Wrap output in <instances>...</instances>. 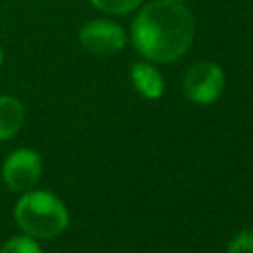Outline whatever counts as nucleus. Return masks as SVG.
Masks as SVG:
<instances>
[{
	"mask_svg": "<svg viewBox=\"0 0 253 253\" xmlns=\"http://www.w3.org/2000/svg\"><path fill=\"white\" fill-rule=\"evenodd\" d=\"M196 22L192 12L174 0H156L140 8L130 26V40L150 61L170 63L192 45Z\"/></svg>",
	"mask_w": 253,
	"mask_h": 253,
	"instance_id": "obj_1",
	"label": "nucleus"
},
{
	"mask_svg": "<svg viewBox=\"0 0 253 253\" xmlns=\"http://www.w3.org/2000/svg\"><path fill=\"white\" fill-rule=\"evenodd\" d=\"M16 221L34 239L57 237L69 221L63 202L49 192H26L16 204Z\"/></svg>",
	"mask_w": 253,
	"mask_h": 253,
	"instance_id": "obj_2",
	"label": "nucleus"
},
{
	"mask_svg": "<svg viewBox=\"0 0 253 253\" xmlns=\"http://www.w3.org/2000/svg\"><path fill=\"white\" fill-rule=\"evenodd\" d=\"M223 87H225L223 69L213 61H200L192 65L182 79V89L186 97L198 105L213 103L223 93Z\"/></svg>",
	"mask_w": 253,
	"mask_h": 253,
	"instance_id": "obj_3",
	"label": "nucleus"
},
{
	"mask_svg": "<svg viewBox=\"0 0 253 253\" xmlns=\"http://www.w3.org/2000/svg\"><path fill=\"white\" fill-rule=\"evenodd\" d=\"M79 42L95 55H113L125 47L126 34L111 20H91L79 30Z\"/></svg>",
	"mask_w": 253,
	"mask_h": 253,
	"instance_id": "obj_4",
	"label": "nucleus"
},
{
	"mask_svg": "<svg viewBox=\"0 0 253 253\" xmlns=\"http://www.w3.org/2000/svg\"><path fill=\"white\" fill-rule=\"evenodd\" d=\"M42 174V160L40 156L30 148L14 150L2 166V178L4 184L14 192H26L30 190Z\"/></svg>",
	"mask_w": 253,
	"mask_h": 253,
	"instance_id": "obj_5",
	"label": "nucleus"
},
{
	"mask_svg": "<svg viewBox=\"0 0 253 253\" xmlns=\"http://www.w3.org/2000/svg\"><path fill=\"white\" fill-rule=\"evenodd\" d=\"M130 79L136 91L146 99H158L164 91V79L160 71L146 61H138L130 67Z\"/></svg>",
	"mask_w": 253,
	"mask_h": 253,
	"instance_id": "obj_6",
	"label": "nucleus"
},
{
	"mask_svg": "<svg viewBox=\"0 0 253 253\" xmlns=\"http://www.w3.org/2000/svg\"><path fill=\"white\" fill-rule=\"evenodd\" d=\"M24 123V107L16 97L0 95V138L14 136Z\"/></svg>",
	"mask_w": 253,
	"mask_h": 253,
	"instance_id": "obj_7",
	"label": "nucleus"
},
{
	"mask_svg": "<svg viewBox=\"0 0 253 253\" xmlns=\"http://www.w3.org/2000/svg\"><path fill=\"white\" fill-rule=\"evenodd\" d=\"M0 253H42V249H40V245L36 243L34 237L16 235L0 247Z\"/></svg>",
	"mask_w": 253,
	"mask_h": 253,
	"instance_id": "obj_8",
	"label": "nucleus"
},
{
	"mask_svg": "<svg viewBox=\"0 0 253 253\" xmlns=\"http://www.w3.org/2000/svg\"><path fill=\"white\" fill-rule=\"evenodd\" d=\"M142 0H91V4L107 14H126L134 10Z\"/></svg>",
	"mask_w": 253,
	"mask_h": 253,
	"instance_id": "obj_9",
	"label": "nucleus"
},
{
	"mask_svg": "<svg viewBox=\"0 0 253 253\" xmlns=\"http://www.w3.org/2000/svg\"><path fill=\"white\" fill-rule=\"evenodd\" d=\"M227 253H253V231L245 229L235 233L227 245Z\"/></svg>",
	"mask_w": 253,
	"mask_h": 253,
	"instance_id": "obj_10",
	"label": "nucleus"
},
{
	"mask_svg": "<svg viewBox=\"0 0 253 253\" xmlns=\"http://www.w3.org/2000/svg\"><path fill=\"white\" fill-rule=\"evenodd\" d=\"M2 57H4V55H2V47H0V65H2Z\"/></svg>",
	"mask_w": 253,
	"mask_h": 253,
	"instance_id": "obj_11",
	"label": "nucleus"
},
{
	"mask_svg": "<svg viewBox=\"0 0 253 253\" xmlns=\"http://www.w3.org/2000/svg\"><path fill=\"white\" fill-rule=\"evenodd\" d=\"M174 2H184V0H174Z\"/></svg>",
	"mask_w": 253,
	"mask_h": 253,
	"instance_id": "obj_12",
	"label": "nucleus"
}]
</instances>
